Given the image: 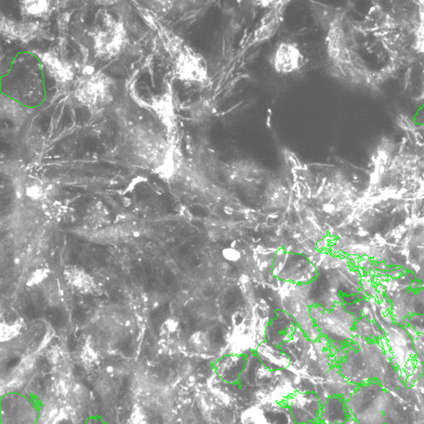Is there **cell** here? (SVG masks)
<instances>
[{"mask_svg": "<svg viewBox=\"0 0 424 424\" xmlns=\"http://www.w3.org/2000/svg\"><path fill=\"white\" fill-rule=\"evenodd\" d=\"M127 424H148L146 417L141 408L134 409Z\"/></svg>", "mask_w": 424, "mask_h": 424, "instance_id": "cell-20", "label": "cell"}, {"mask_svg": "<svg viewBox=\"0 0 424 424\" xmlns=\"http://www.w3.org/2000/svg\"><path fill=\"white\" fill-rule=\"evenodd\" d=\"M335 206H333V204H331V203H328V204H324L323 206V212H326V213H333L335 211Z\"/></svg>", "mask_w": 424, "mask_h": 424, "instance_id": "cell-26", "label": "cell"}, {"mask_svg": "<svg viewBox=\"0 0 424 424\" xmlns=\"http://www.w3.org/2000/svg\"><path fill=\"white\" fill-rule=\"evenodd\" d=\"M222 253V256L225 259L226 261L236 262V261H239L241 259V253L238 251V250L232 248V247L223 249Z\"/></svg>", "mask_w": 424, "mask_h": 424, "instance_id": "cell-21", "label": "cell"}, {"mask_svg": "<svg viewBox=\"0 0 424 424\" xmlns=\"http://www.w3.org/2000/svg\"><path fill=\"white\" fill-rule=\"evenodd\" d=\"M21 328H22V323L17 320L11 323H1V328H0L1 341H8L16 338L20 333Z\"/></svg>", "mask_w": 424, "mask_h": 424, "instance_id": "cell-17", "label": "cell"}, {"mask_svg": "<svg viewBox=\"0 0 424 424\" xmlns=\"http://www.w3.org/2000/svg\"><path fill=\"white\" fill-rule=\"evenodd\" d=\"M1 111L4 116L17 122L26 117L25 108L12 98H5L1 99Z\"/></svg>", "mask_w": 424, "mask_h": 424, "instance_id": "cell-16", "label": "cell"}, {"mask_svg": "<svg viewBox=\"0 0 424 424\" xmlns=\"http://www.w3.org/2000/svg\"><path fill=\"white\" fill-rule=\"evenodd\" d=\"M21 5L24 13L30 17L44 18L51 13V2L46 0L23 1Z\"/></svg>", "mask_w": 424, "mask_h": 424, "instance_id": "cell-15", "label": "cell"}, {"mask_svg": "<svg viewBox=\"0 0 424 424\" xmlns=\"http://www.w3.org/2000/svg\"><path fill=\"white\" fill-rule=\"evenodd\" d=\"M111 80L105 74L91 75L77 85L76 98L88 107L103 106L111 100Z\"/></svg>", "mask_w": 424, "mask_h": 424, "instance_id": "cell-3", "label": "cell"}, {"mask_svg": "<svg viewBox=\"0 0 424 424\" xmlns=\"http://www.w3.org/2000/svg\"><path fill=\"white\" fill-rule=\"evenodd\" d=\"M223 211L225 212V214L229 215H232L233 212H234V209L232 207H231V206H225Z\"/></svg>", "mask_w": 424, "mask_h": 424, "instance_id": "cell-27", "label": "cell"}, {"mask_svg": "<svg viewBox=\"0 0 424 424\" xmlns=\"http://www.w3.org/2000/svg\"><path fill=\"white\" fill-rule=\"evenodd\" d=\"M49 271L47 268H39L33 271L29 278L27 279L26 285L29 287H34L39 284H43L49 277Z\"/></svg>", "mask_w": 424, "mask_h": 424, "instance_id": "cell-19", "label": "cell"}, {"mask_svg": "<svg viewBox=\"0 0 424 424\" xmlns=\"http://www.w3.org/2000/svg\"><path fill=\"white\" fill-rule=\"evenodd\" d=\"M352 416L346 399L342 396H333L322 405L320 424H342Z\"/></svg>", "mask_w": 424, "mask_h": 424, "instance_id": "cell-8", "label": "cell"}, {"mask_svg": "<svg viewBox=\"0 0 424 424\" xmlns=\"http://www.w3.org/2000/svg\"><path fill=\"white\" fill-rule=\"evenodd\" d=\"M66 280L72 288L82 293H93L95 290V284L90 275L83 271L82 268H66L65 271Z\"/></svg>", "mask_w": 424, "mask_h": 424, "instance_id": "cell-13", "label": "cell"}, {"mask_svg": "<svg viewBox=\"0 0 424 424\" xmlns=\"http://www.w3.org/2000/svg\"><path fill=\"white\" fill-rule=\"evenodd\" d=\"M33 364H34V358H33V356H27L20 362V364L18 366V367H17V372H19V373L27 372L30 368L33 367Z\"/></svg>", "mask_w": 424, "mask_h": 424, "instance_id": "cell-24", "label": "cell"}, {"mask_svg": "<svg viewBox=\"0 0 424 424\" xmlns=\"http://www.w3.org/2000/svg\"><path fill=\"white\" fill-rule=\"evenodd\" d=\"M178 327V323L174 319H168L166 323H164L162 330L166 333H173L176 331Z\"/></svg>", "mask_w": 424, "mask_h": 424, "instance_id": "cell-25", "label": "cell"}, {"mask_svg": "<svg viewBox=\"0 0 424 424\" xmlns=\"http://www.w3.org/2000/svg\"><path fill=\"white\" fill-rule=\"evenodd\" d=\"M283 6V2H279L265 15L261 19L260 26L254 31V42H263L274 36L280 26L282 10H284Z\"/></svg>", "mask_w": 424, "mask_h": 424, "instance_id": "cell-9", "label": "cell"}, {"mask_svg": "<svg viewBox=\"0 0 424 424\" xmlns=\"http://www.w3.org/2000/svg\"><path fill=\"white\" fill-rule=\"evenodd\" d=\"M155 111L166 127H173L175 124V109L171 95H162L153 103Z\"/></svg>", "mask_w": 424, "mask_h": 424, "instance_id": "cell-14", "label": "cell"}, {"mask_svg": "<svg viewBox=\"0 0 424 424\" xmlns=\"http://www.w3.org/2000/svg\"><path fill=\"white\" fill-rule=\"evenodd\" d=\"M41 59L48 72L57 82H67L73 78L74 72L72 65L65 59H60L55 53H45Z\"/></svg>", "mask_w": 424, "mask_h": 424, "instance_id": "cell-11", "label": "cell"}, {"mask_svg": "<svg viewBox=\"0 0 424 424\" xmlns=\"http://www.w3.org/2000/svg\"><path fill=\"white\" fill-rule=\"evenodd\" d=\"M127 33L122 23L105 14L101 25L94 33V48L98 57L109 59L120 54L126 42Z\"/></svg>", "mask_w": 424, "mask_h": 424, "instance_id": "cell-2", "label": "cell"}, {"mask_svg": "<svg viewBox=\"0 0 424 424\" xmlns=\"http://www.w3.org/2000/svg\"><path fill=\"white\" fill-rule=\"evenodd\" d=\"M26 195L30 197L31 199H39L43 194V189L40 184L34 183V184H32L26 188Z\"/></svg>", "mask_w": 424, "mask_h": 424, "instance_id": "cell-22", "label": "cell"}, {"mask_svg": "<svg viewBox=\"0 0 424 424\" xmlns=\"http://www.w3.org/2000/svg\"><path fill=\"white\" fill-rule=\"evenodd\" d=\"M39 23H17L6 18L1 19V32L4 36L11 39L27 41L33 39L39 34L40 29Z\"/></svg>", "mask_w": 424, "mask_h": 424, "instance_id": "cell-10", "label": "cell"}, {"mask_svg": "<svg viewBox=\"0 0 424 424\" xmlns=\"http://www.w3.org/2000/svg\"><path fill=\"white\" fill-rule=\"evenodd\" d=\"M385 424H424V411L387 391L384 407Z\"/></svg>", "mask_w": 424, "mask_h": 424, "instance_id": "cell-5", "label": "cell"}, {"mask_svg": "<svg viewBox=\"0 0 424 424\" xmlns=\"http://www.w3.org/2000/svg\"><path fill=\"white\" fill-rule=\"evenodd\" d=\"M303 60L304 56L295 43L281 42L275 50L271 64L277 73L288 75L298 71Z\"/></svg>", "mask_w": 424, "mask_h": 424, "instance_id": "cell-6", "label": "cell"}, {"mask_svg": "<svg viewBox=\"0 0 424 424\" xmlns=\"http://www.w3.org/2000/svg\"><path fill=\"white\" fill-rule=\"evenodd\" d=\"M174 70L178 79L186 82L205 83L209 79L206 59L186 45L176 55Z\"/></svg>", "mask_w": 424, "mask_h": 424, "instance_id": "cell-4", "label": "cell"}, {"mask_svg": "<svg viewBox=\"0 0 424 424\" xmlns=\"http://www.w3.org/2000/svg\"><path fill=\"white\" fill-rule=\"evenodd\" d=\"M46 282V281H45ZM43 283V294L45 295L46 299L48 300L51 306H55L59 304L60 300L59 287L54 281H49V283Z\"/></svg>", "mask_w": 424, "mask_h": 424, "instance_id": "cell-18", "label": "cell"}, {"mask_svg": "<svg viewBox=\"0 0 424 424\" xmlns=\"http://www.w3.org/2000/svg\"><path fill=\"white\" fill-rule=\"evenodd\" d=\"M217 111V102L212 96L199 98L190 107V118L197 123H204L212 120Z\"/></svg>", "mask_w": 424, "mask_h": 424, "instance_id": "cell-12", "label": "cell"}, {"mask_svg": "<svg viewBox=\"0 0 424 424\" xmlns=\"http://www.w3.org/2000/svg\"><path fill=\"white\" fill-rule=\"evenodd\" d=\"M291 404V413L297 424H307L319 420L322 404L316 392L304 393L300 397H295V402Z\"/></svg>", "mask_w": 424, "mask_h": 424, "instance_id": "cell-7", "label": "cell"}, {"mask_svg": "<svg viewBox=\"0 0 424 424\" xmlns=\"http://www.w3.org/2000/svg\"><path fill=\"white\" fill-rule=\"evenodd\" d=\"M385 390L379 382L358 385L347 405L360 424H385Z\"/></svg>", "mask_w": 424, "mask_h": 424, "instance_id": "cell-1", "label": "cell"}, {"mask_svg": "<svg viewBox=\"0 0 424 424\" xmlns=\"http://www.w3.org/2000/svg\"><path fill=\"white\" fill-rule=\"evenodd\" d=\"M82 358L83 360V362L85 363H87V364H89V363L95 362L96 358H97L95 349H93L91 346H85L84 349L82 350Z\"/></svg>", "mask_w": 424, "mask_h": 424, "instance_id": "cell-23", "label": "cell"}, {"mask_svg": "<svg viewBox=\"0 0 424 424\" xmlns=\"http://www.w3.org/2000/svg\"><path fill=\"white\" fill-rule=\"evenodd\" d=\"M342 424H360L358 422L356 421V418H354V416H352L351 418H349L348 421H346V423H344Z\"/></svg>", "mask_w": 424, "mask_h": 424, "instance_id": "cell-28", "label": "cell"}]
</instances>
